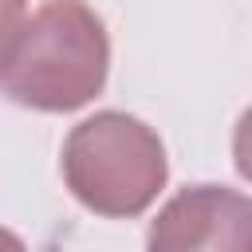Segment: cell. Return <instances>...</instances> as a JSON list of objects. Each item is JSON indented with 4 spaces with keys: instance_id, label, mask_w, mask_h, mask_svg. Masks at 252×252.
I'll list each match as a JSON object with an SVG mask.
<instances>
[{
    "instance_id": "6da1fadb",
    "label": "cell",
    "mask_w": 252,
    "mask_h": 252,
    "mask_svg": "<svg viewBox=\"0 0 252 252\" xmlns=\"http://www.w3.org/2000/svg\"><path fill=\"white\" fill-rule=\"evenodd\" d=\"M110 67V39L102 20L83 0H47L20 32L12 59L0 71V91L32 110L87 106Z\"/></svg>"
},
{
    "instance_id": "7a4b0ae2",
    "label": "cell",
    "mask_w": 252,
    "mask_h": 252,
    "mask_svg": "<svg viewBox=\"0 0 252 252\" xmlns=\"http://www.w3.org/2000/svg\"><path fill=\"white\" fill-rule=\"evenodd\" d=\"M165 146L134 114L102 110L83 118L63 142L67 189L102 217H138L165 185Z\"/></svg>"
},
{
    "instance_id": "3957f363",
    "label": "cell",
    "mask_w": 252,
    "mask_h": 252,
    "mask_svg": "<svg viewBox=\"0 0 252 252\" xmlns=\"http://www.w3.org/2000/svg\"><path fill=\"white\" fill-rule=\"evenodd\" d=\"M146 252H252V201L224 185H189L150 224Z\"/></svg>"
},
{
    "instance_id": "277c9868",
    "label": "cell",
    "mask_w": 252,
    "mask_h": 252,
    "mask_svg": "<svg viewBox=\"0 0 252 252\" xmlns=\"http://www.w3.org/2000/svg\"><path fill=\"white\" fill-rule=\"evenodd\" d=\"M24 24H28V0H0V71L12 59Z\"/></svg>"
},
{
    "instance_id": "5b68a950",
    "label": "cell",
    "mask_w": 252,
    "mask_h": 252,
    "mask_svg": "<svg viewBox=\"0 0 252 252\" xmlns=\"http://www.w3.org/2000/svg\"><path fill=\"white\" fill-rule=\"evenodd\" d=\"M232 158H236V169L244 181H252V106L240 114L236 122V134H232Z\"/></svg>"
},
{
    "instance_id": "8992f818",
    "label": "cell",
    "mask_w": 252,
    "mask_h": 252,
    "mask_svg": "<svg viewBox=\"0 0 252 252\" xmlns=\"http://www.w3.org/2000/svg\"><path fill=\"white\" fill-rule=\"evenodd\" d=\"M0 252H28V248H24V240H20L16 232L0 228Z\"/></svg>"
}]
</instances>
